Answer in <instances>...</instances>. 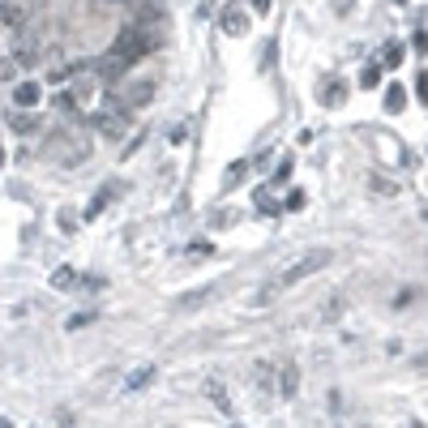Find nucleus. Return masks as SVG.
<instances>
[{
    "label": "nucleus",
    "instance_id": "5701e85b",
    "mask_svg": "<svg viewBox=\"0 0 428 428\" xmlns=\"http://www.w3.org/2000/svg\"><path fill=\"white\" fill-rule=\"evenodd\" d=\"M0 167H5V150H0Z\"/></svg>",
    "mask_w": 428,
    "mask_h": 428
},
{
    "label": "nucleus",
    "instance_id": "f8f14e48",
    "mask_svg": "<svg viewBox=\"0 0 428 428\" xmlns=\"http://www.w3.org/2000/svg\"><path fill=\"white\" fill-rule=\"evenodd\" d=\"M296 394V364H283V398Z\"/></svg>",
    "mask_w": 428,
    "mask_h": 428
},
{
    "label": "nucleus",
    "instance_id": "f3484780",
    "mask_svg": "<svg viewBox=\"0 0 428 428\" xmlns=\"http://www.w3.org/2000/svg\"><path fill=\"white\" fill-rule=\"evenodd\" d=\"M13 73H17V60H0V82H13Z\"/></svg>",
    "mask_w": 428,
    "mask_h": 428
},
{
    "label": "nucleus",
    "instance_id": "4be33fe9",
    "mask_svg": "<svg viewBox=\"0 0 428 428\" xmlns=\"http://www.w3.org/2000/svg\"><path fill=\"white\" fill-rule=\"evenodd\" d=\"M108 5H133V0H108Z\"/></svg>",
    "mask_w": 428,
    "mask_h": 428
},
{
    "label": "nucleus",
    "instance_id": "6ab92c4d",
    "mask_svg": "<svg viewBox=\"0 0 428 428\" xmlns=\"http://www.w3.org/2000/svg\"><path fill=\"white\" fill-rule=\"evenodd\" d=\"M368 185H373V189H377V193H386V197H390V193H394V185H390V180H382V176H373V180H368Z\"/></svg>",
    "mask_w": 428,
    "mask_h": 428
},
{
    "label": "nucleus",
    "instance_id": "39448f33",
    "mask_svg": "<svg viewBox=\"0 0 428 428\" xmlns=\"http://www.w3.org/2000/svg\"><path fill=\"white\" fill-rule=\"evenodd\" d=\"M124 69H133V65L124 60V56H116V52H112V56H103V60L94 65V73H99V78H103V82H116V78H120Z\"/></svg>",
    "mask_w": 428,
    "mask_h": 428
},
{
    "label": "nucleus",
    "instance_id": "4468645a",
    "mask_svg": "<svg viewBox=\"0 0 428 428\" xmlns=\"http://www.w3.org/2000/svg\"><path fill=\"white\" fill-rule=\"evenodd\" d=\"M382 65H386V69L402 65V47H398V43H390V47H386V60H382Z\"/></svg>",
    "mask_w": 428,
    "mask_h": 428
},
{
    "label": "nucleus",
    "instance_id": "7ed1b4c3",
    "mask_svg": "<svg viewBox=\"0 0 428 428\" xmlns=\"http://www.w3.org/2000/svg\"><path fill=\"white\" fill-rule=\"evenodd\" d=\"M94 124H99V133H103V137H112V142H116V137L129 133V112H103Z\"/></svg>",
    "mask_w": 428,
    "mask_h": 428
},
{
    "label": "nucleus",
    "instance_id": "b1692460",
    "mask_svg": "<svg viewBox=\"0 0 428 428\" xmlns=\"http://www.w3.org/2000/svg\"><path fill=\"white\" fill-rule=\"evenodd\" d=\"M394 5H402V0H394Z\"/></svg>",
    "mask_w": 428,
    "mask_h": 428
},
{
    "label": "nucleus",
    "instance_id": "6e6552de",
    "mask_svg": "<svg viewBox=\"0 0 428 428\" xmlns=\"http://www.w3.org/2000/svg\"><path fill=\"white\" fill-rule=\"evenodd\" d=\"M343 99H347V86H343V82H330V86H321V103H325V108H339Z\"/></svg>",
    "mask_w": 428,
    "mask_h": 428
},
{
    "label": "nucleus",
    "instance_id": "9d476101",
    "mask_svg": "<svg viewBox=\"0 0 428 428\" xmlns=\"http://www.w3.org/2000/svg\"><path fill=\"white\" fill-rule=\"evenodd\" d=\"M402 103H407V94H402V86H390V90H386V112L394 116V112H402Z\"/></svg>",
    "mask_w": 428,
    "mask_h": 428
},
{
    "label": "nucleus",
    "instance_id": "2eb2a0df",
    "mask_svg": "<svg viewBox=\"0 0 428 428\" xmlns=\"http://www.w3.org/2000/svg\"><path fill=\"white\" fill-rule=\"evenodd\" d=\"M244 176H248V167H244V163H236V167H228V185H240V180H244Z\"/></svg>",
    "mask_w": 428,
    "mask_h": 428
},
{
    "label": "nucleus",
    "instance_id": "20e7f679",
    "mask_svg": "<svg viewBox=\"0 0 428 428\" xmlns=\"http://www.w3.org/2000/svg\"><path fill=\"white\" fill-rule=\"evenodd\" d=\"M26 17H31L26 0H0V22H9V26H26Z\"/></svg>",
    "mask_w": 428,
    "mask_h": 428
},
{
    "label": "nucleus",
    "instance_id": "dca6fc26",
    "mask_svg": "<svg viewBox=\"0 0 428 428\" xmlns=\"http://www.w3.org/2000/svg\"><path fill=\"white\" fill-rule=\"evenodd\" d=\"M300 206H305V193H300V189H296V193H287V201H283V210H300Z\"/></svg>",
    "mask_w": 428,
    "mask_h": 428
},
{
    "label": "nucleus",
    "instance_id": "f257e3e1",
    "mask_svg": "<svg viewBox=\"0 0 428 428\" xmlns=\"http://www.w3.org/2000/svg\"><path fill=\"white\" fill-rule=\"evenodd\" d=\"M334 262V253H330V248H313V253H305V257H300V262H291L283 274H279V279H274L266 291H262V300H270V296H279V291H287L291 283H300V279H309V274H317V270H325V266H330Z\"/></svg>",
    "mask_w": 428,
    "mask_h": 428
},
{
    "label": "nucleus",
    "instance_id": "412c9836",
    "mask_svg": "<svg viewBox=\"0 0 428 428\" xmlns=\"http://www.w3.org/2000/svg\"><path fill=\"white\" fill-rule=\"evenodd\" d=\"M270 5H274V0H253V9H262V13H266Z\"/></svg>",
    "mask_w": 428,
    "mask_h": 428
},
{
    "label": "nucleus",
    "instance_id": "1a4fd4ad",
    "mask_svg": "<svg viewBox=\"0 0 428 428\" xmlns=\"http://www.w3.org/2000/svg\"><path fill=\"white\" fill-rule=\"evenodd\" d=\"M223 31H228V35H244V31H248V26H244V13L228 9V13H223Z\"/></svg>",
    "mask_w": 428,
    "mask_h": 428
},
{
    "label": "nucleus",
    "instance_id": "a211bd4d",
    "mask_svg": "<svg viewBox=\"0 0 428 428\" xmlns=\"http://www.w3.org/2000/svg\"><path fill=\"white\" fill-rule=\"evenodd\" d=\"M13 60H17V69H31V65H35V52H31V47H22Z\"/></svg>",
    "mask_w": 428,
    "mask_h": 428
},
{
    "label": "nucleus",
    "instance_id": "9b49d317",
    "mask_svg": "<svg viewBox=\"0 0 428 428\" xmlns=\"http://www.w3.org/2000/svg\"><path fill=\"white\" fill-rule=\"evenodd\" d=\"M382 82V65H364V73H360V86H377Z\"/></svg>",
    "mask_w": 428,
    "mask_h": 428
},
{
    "label": "nucleus",
    "instance_id": "0eeeda50",
    "mask_svg": "<svg viewBox=\"0 0 428 428\" xmlns=\"http://www.w3.org/2000/svg\"><path fill=\"white\" fill-rule=\"evenodd\" d=\"M39 94H43V90H39L35 82H22V86L13 90V103H17V108H35V103H39Z\"/></svg>",
    "mask_w": 428,
    "mask_h": 428
},
{
    "label": "nucleus",
    "instance_id": "423d86ee",
    "mask_svg": "<svg viewBox=\"0 0 428 428\" xmlns=\"http://www.w3.org/2000/svg\"><path fill=\"white\" fill-rule=\"evenodd\" d=\"M150 99H155V82H137V86H129V94H124V112H129V108H146Z\"/></svg>",
    "mask_w": 428,
    "mask_h": 428
},
{
    "label": "nucleus",
    "instance_id": "aec40b11",
    "mask_svg": "<svg viewBox=\"0 0 428 428\" xmlns=\"http://www.w3.org/2000/svg\"><path fill=\"white\" fill-rule=\"evenodd\" d=\"M52 283H56V287H73V270H60Z\"/></svg>",
    "mask_w": 428,
    "mask_h": 428
},
{
    "label": "nucleus",
    "instance_id": "ddd939ff",
    "mask_svg": "<svg viewBox=\"0 0 428 428\" xmlns=\"http://www.w3.org/2000/svg\"><path fill=\"white\" fill-rule=\"evenodd\" d=\"M35 129H39L35 116H17V120H13V133H35Z\"/></svg>",
    "mask_w": 428,
    "mask_h": 428
},
{
    "label": "nucleus",
    "instance_id": "f03ea898",
    "mask_svg": "<svg viewBox=\"0 0 428 428\" xmlns=\"http://www.w3.org/2000/svg\"><path fill=\"white\" fill-rule=\"evenodd\" d=\"M155 47H159V35L150 31V26H142V22H133V26H124L116 35V56H124L129 65H137L142 56H150Z\"/></svg>",
    "mask_w": 428,
    "mask_h": 428
}]
</instances>
